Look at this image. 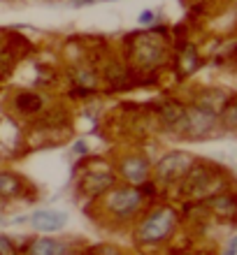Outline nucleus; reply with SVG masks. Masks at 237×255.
Masks as SVG:
<instances>
[{
    "label": "nucleus",
    "instance_id": "f257e3e1",
    "mask_svg": "<svg viewBox=\"0 0 237 255\" xmlns=\"http://www.w3.org/2000/svg\"><path fill=\"white\" fill-rule=\"evenodd\" d=\"M175 228V214L170 209H158L156 214H151L147 221L140 225L137 239L142 244H156L172 232Z\"/></svg>",
    "mask_w": 237,
    "mask_h": 255
},
{
    "label": "nucleus",
    "instance_id": "f03ea898",
    "mask_svg": "<svg viewBox=\"0 0 237 255\" xmlns=\"http://www.w3.org/2000/svg\"><path fill=\"white\" fill-rule=\"evenodd\" d=\"M142 204V193L135 188H119L114 193H109L107 197V209L119 218H128L140 209Z\"/></svg>",
    "mask_w": 237,
    "mask_h": 255
},
{
    "label": "nucleus",
    "instance_id": "7ed1b4c3",
    "mask_svg": "<svg viewBox=\"0 0 237 255\" xmlns=\"http://www.w3.org/2000/svg\"><path fill=\"white\" fill-rule=\"evenodd\" d=\"M189 167H191V158H189V155H184V153H179V151H175V153H168L161 162H158L156 172H158V176H161V179H168V181H170V179L182 176Z\"/></svg>",
    "mask_w": 237,
    "mask_h": 255
},
{
    "label": "nucleus",
    "instance_id": "20e7f679",
    "mask_svg": "<svg viewBox=\"0 0 237 255\" xmlns=\"http://www.w3.org/2000/svg\"><path fill=\"white\" fill-rule=\"evenodd\" d=\"M214 126V112L207 107H193L189 114H184L179 128L189 130V132H205Z\"/></svg>",
    "mask_w": 237,
    "mask_h": 255
},
{
    "label": "nucleus",
    "instance_id": "39448f33",
    "mask_svg": "<svg viewBox=\"0 0 237 255\" xmlns=\"http://www.w3.org/2000/svg\"><path fill=\"white\" fill-rule=\"evenodd\" d=\"M135 58L147 67L158 65L163 58L161 42H156V37H140V42L135 44Z\"/></svg>",
    "mask_w": 237,
    "mask_h": 255
},
{
    "label": "nucleus",
    "instance_id": "423d86ee",
    "mask_svg": "<svg viewBox=\"0 0 237 255\" xmlns=\"http://www.w3.org/2000/svg\"><path fill=\"white\" fill-rule=\"evenodd\" d=\"M68 221V216L63 214V211H35L30 216V223H33L35 230H40V232H56V230H61Z\"/></svg>",
    "mask_w": 237,
    "mask_h": 255
},
{
    "label": "nucleus",
    "instance_id": "0eeeda50",
    "mask_svg": "<svg viewBox=\"0 0 237 255\" xmlns=\"http://www.w3.org/2000/svg\"><path fill=\"white\" fill-rule=\"evenodd\" d=\"M121 172L130 183H142L149 176V162L144 160V158H140V155H130V158L123 160Z\"/></svg>",
    "mask_w": 237,
    "mask_h": 255
},
{
    "label": "nucleus",
    "instance_id": "6e6552de",
    "mask_svg": "<svg viewBox=\"0 0 237 255\" xmlns=\"http://www.w3.org/2000/svg\"><path fill=\"white\" fill-rule=\"evenodd\" d=\"M30 255H68V246L63 242H51V239H37L30 246Z\"/></svg>",
    "mask_w": 237,
    "mask_h": 255
},
{
    "label": "nucleus",
    "instance_id": "1a4fd4ad",
    "mask_svg": "<svg viewBox=\"0 0 237 255\" xmlns=\"http://www.w3.org/2000/svg\"><path fill=\"white\" fill-rule=\"evenodd\" d=\"M84 186H86L88 193L98 195V193H102V190H107L109 186H112V174H91Z\"/></svg>",
    "mask_w": 237,
    "mask_h": 255
},
{
    "label": "nucleus",
    "instance_id": "9d476101",
    "mask_svg": "<svg viewBox=\"0 0 237 255\" xmlns=\"http://www.w3.org/2000/svg\"><path fill=\"white\" fill-rule=\"evenodd\" d=\"M19 193V179L12 174H0V195L2 197H12V195Z\"/></svg>",
    "mask_w": 237,
    "mask_h": 255
},
{
    "label": "nucleus",
    "instance_id": "9b49d317",
    "mask_svg": "<svg viewBox=\"0 0 237 255\" xmlns=\"http://www.w3.org/2000/svg\"><path fill=\"white\" fill-rule=\"evenodd\" d=\"M0 255H16L14 253V246L9 244L7 237H0Z\"/></svg>",
    "mask_w": 237,
    "mask_h": 255
},
{
    "label": "nucleus",
    "instance_id": "f8f14e48",
    "mask_svg": "<svg viewBox=\"0 0 237 255\" xmlns=\"http://www.w3.org/2000/svg\"><path fill=\"white\" fill-rule=\"evenodd\" d=\"M224 121L228 123V126L237 128V105H235V107H231L228 112H226V114H224Z\"/></svg>",
    "mask_w": 237,
    "mask_h": 255
},
{
    "label": "nucleus",
    "instance_id": "ddd939ff",
    "mask_svg": "<svg viewBox=\"0 0 237 255\" xmlns=\"http://www.w3.org/2000/svg\"><path fill=\"white\" fill-rule=\"evenodd\" d=\"M77 81H79V84H84V86H93L95 77H93V72H79V74H77Z\"/></svg>",
    "mask_w": 237,
    "mask_h": 255
},
{
    "label": "nucleus",
    "instance_id": "4468645a",
    "mask_svg": "<svg viewBox=\"0 0 237 255\" xmlns=\"http://www.w3.org/2000/svg\"><path fill=\"white\" fill-rule=\"evenodd\" d=\"M154 19H156V14L151 12V9H149V12H142V14H140V23H144V26L154 23Z\"/></svg>",
    "mask_w": 237,
    "mask_h": 255
},
{
    "label": "nucleus",
    "instance_id": "2eb2a0df",
    "mask_svg": "<svg viewBox=\"0 0 237 255\" xmlns=\"http://www.w3.org/2000/svg\"><path fill=\"white\" fill-rule=\"evenodd\" d=\"M72 151H75L77 155H84V153H86V144H84V141H75V146H72Z\"/></svg>",
    "mask_w": 237,
    "mask_h": 255
},
{
    "label": "nucleus",
    "instance_id": "dca6fc26",
    "mask_svg": "<svg viewBox=\"0 0 237 255\" xmlns=\"http://www.w3.org/2000/svg\"><path fill=\"white\" fill-rule=\"evenodd\" d=\"M235 251H237V239H235V242L231 244V249L226 251V255H235Z\"/></svg>",
    "mask_w": 237,
    "mask_h": 255
}]
</instances>
